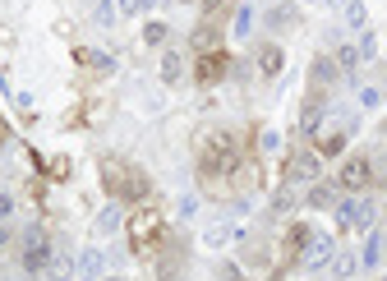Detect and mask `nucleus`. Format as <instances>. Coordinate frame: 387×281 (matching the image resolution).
I'll list each match as a JSON object with an SVG mask.
<instances>
[{"mask_svg":"<svg viewBox=\"0 0 387 281\" xmlns=\"http://www.w3.org/2000/svg\"><path fill=\"white\" fill-rule=\"evenodd\" d=\"M203 171L208 176H226V171H235L240 161V143L230 139V134H212V139H203Z\"/></svg>","mask_w":387,"mask_h":281,"instance_id":"obj_1","label":"nucleus"},{"mask_svg":"<svg viewBox=\"0 0 387 281\" xmlns=\"http://www.w3.org/2000/svg\"><path fill=\"white\" fill-rule=\"evenodd\" d=\"M46 263H51V240H46L42 226H28L23 230V272H46Z\"/></svg>","mask_w":387,"mask_h":281,"instance_id":"obj_2","label":"nucleus"},{"mask_svg":"<svg viewBox=\"0 0 387 281\" xmlns=\"http://www.w3.org/2000/svg\"><path fill=\"white\" fill-rule=\"evenodd\" d=\"M332 254H336V240H332V235H323V230H309L304 245H299V263H304L309 272L327 267V263H332Z\"/></svg>","mask_w":387,"mask_h":281,"instance_id":"obj_3","label":"nucleus"},{"mask_svg":"<svg viewBox=\"0 0 387 281\" xmlns=\"http://www.w3.org/2000/svg\"><path fill=\"white\" fill-rule=\"evenodd\" d=\"M373 217H378V208H373L369 198H341L336 203V221L351 230H373Z\"/></svg>","mask_w":387,"mask_h":281,"instance_id":"obj_4","label":"nucleus"},{"mask_svg":"<svg viewBox=\"0 0 387 281\" xmlns=\"http://www.w3.org/2000/svg\"><path fill=\"white\" fill-rule=\"evenodd\" d=\"M318 152H295V157L286 161V185H314L318 180Z\"/></svg>","mask_w":387,"mask_h":281,"instance_id":"obj_5","label":"nucleus"},{"mask_svg":"<svg viewBox=\"0 0 387 281\" xmlns=\"http://www.w3.org/2000/svg\"><path fill=\"white\" fill-rule=\"evenodd\" d=\"M369 180H373V161H369V157H346L336 185H341V189H364Z\"/></svg>","mask_w":387,"mask_h":281,"instance_id":"obj_6","label":"nucleus"},{"mask_svg":"<svg viewBox=\"0 0 387 281\" xmlns=\"http://www.w3.org/2000/svg\"><path fill=\"white\" fill-rule=\"evenodd\" d=\"M323 120H327V102H304V111H299V134H304V139H318V134H323Z\"/></svg>","mask_w":387,"mask_h":281,"instance_id":"obj_7","label":"nucleus"},{"mask_svg":"<svg viewBox=\"0 0 387 281\" xmlns=\"http://www.w3.org/2000/svg\"><path fill=\"white\" fill-rule=\"evenodd\" d=\"M383 258H387V235L383 230H369V240H364V249H360V267L373 272V267H383Z\"/></svg>","mask_w":387,"mask_h":281,"instance_id":"obj_8","label":"nucleus"},{"mask_svg":"<svg viewBox=\"0 0 387 281\" xmlns=\"http://www.w3.org/2000/svg\"><path fill=\"white\" fill-rule=\"evenodd\" d=\"M282 70H286V51L277 42H263L258 46V74H263V79H277Z\"/></svg>","mask_w":387,"mask_h":281,"instance_id":"obj_9","label":"nucleus"},{"mask_svg":"<svg viewBox=\"0 0 387 281\" xmlns=\"http://www.w3.org/2000/svg\"><path fill=\"white\" fill-rule=\"evenodd\" d=\"M360 272V258L355 254H332V263H327V281H351Z\"/></svg>","mask_w":387,"mask_h":281,"instance_id":"obj_10","label":"nucleus"},{"mask_svg":"<svg viewBox=\"0 0 387 281\" xmlns=\"http://www.w3.org/2000/svg\"><path fill=\"white\" fill-rule=\"evenodd\" d=\"M309 79H314L318 88H327V83H336V79H341V70H336V60H332V55H318V60L309 65Z\"/></svg>","mask_w":387,"mask_h":281,"instance_id":"obj_11","label":"nucleus"},{"mask_svg":"<svg viewBox=\"0 0 387 281\" xmlns=\"http://www.w3.org/2000/svg\"><path fill=\"white\" fill-rule=\"evenodd\" d=\"M221 79H226V55H203V60H198V83H221Z\"/></svg>","mask_w":387,"mask_h":281,"instance_id":"obj_12","label":"nucleus"},{"mask_svg":"<svg viewBox=\"0 0 387 281\" xmlns=\"http://www.w3.org/2000/svg\"><path fill=\"white\" fill-rule=\"evenodd\" d=\"M120 221H124L120 203H106V208L97 212V235H115V230H120Z\"/></svg>","mask_w":387,"mask_h":281,"instance_id":"obj_13","label":"nucleus"},{"mask_svg":"<svg viewBox=\"0 0 387 281\" xmlns=\"http://www.w3.org/2000/svg\"><path fill=\"white\" fill-rule=\"evenodd\" d=\"M332 60H336V70H341V74H355V70H360V46H355V42H336Z\"/></svg>","mask_w":387,"mask_h":281,"instance_id":"obj_14","label":"nucleus"},{"mask_svg":"<svg viewBox=\"0 0 387 281\" xmlns=\"http://www.w3.org/2000/svg\"><path fill=\"white\" fill-rule=\"evenodd\" d=\"M235 235H240V230L230 226V221H217V226H208V230H203V245H208V249H221V245H230Z\"/></svg>","mask_w":387,"mask_h":281,"instance_id":"obj_15","label":"nucleus"},{"mask_svg":"<svg viewBox=\"0 0 387 281\" xmlns=\"http://www.w3.org/2000/svg\"><path fill=\"white\" fill-rule=\"evenodd\" d=\"M74 258H65V254H51V263H46V277L51 281H74Z\"/></svg>","mask_w":387,"mask_h":281,"instance_id":"obj_16","label":"nucleus"},{"mask_svg":"<svg viewBox=\"0 0 387 281\" xmlns=\"http://www.w3.org/2000/svg\"><path fill=\"white\" fill-rule=\"evenodd\" d=\"M185 79V60H180V51H166L161 55V83H180Z\"/></svg>","mask_w":387,"mask_h":281,"instance_id":"obj_17","label":"nucleus"},{"mask_svg":"<svg viewBox=\"0 0 387 281\" xmlns=\"http://www.w3.org/2000/svg\"><path fill=\"white\" fill-rule=\"evenodd\" d=\"M336 185H314L309 189V208H336Z\"/></svg>","mask_w":387,"mask_h":281,"instance_id":"obj_18","label":"nucleus"},{"mask_svg":"<svg viewBox=\"0 0 387 281\" xmlns=\"http://www.w3.org/2000/svg\"><path fill=\"white\" fill-rule=\"evenodd\" d=\"M346 152V134H323L318 139V157H341Z\"/></svg>","mask_w":387,"mask_h":281,"instance_id":"obj_19","label":"nucleus"},{"mask_svg":"<svg viewBox=\"0 0 387 281\" xmlns=\"http://www.w3.org/2000/svg\"><path fill=\"white\" fill-rule=\"evenodd\" d=\"M249 28H254V9L240 5V9H235V18H230V37H249Z\"/></svg>","mask_w":387,"mask_h":281,"instance_id":"obj_20","label":"nucleus"},{"mask_svg":"<svg viewBox=\"0 0 387 281\" xmlns=\"http://www.w3.org/2000/svg\"><path fill=\"white\" fill-rule=\"evenodd\" d=\"M166 37H171V28H166V23H157V18L143 28V42H148V46H166Z\"/></svg>","mask_w":387,"mask_h":281,"instance_id":"obj_21","label":"nucleus"},{"mask_svg":"<svg viewBox=\"0 0 387 281\" xmlns=\"http://www.w3.org/2000/svg\"><path fill=\"white\" fill-rule=\"evenodd\" d=\"M258 148H263V157H277V152H282V134L263 129V134H258Z\"/></svg>","mask_w":387,"mask_h":281,"instance_id":"obj_22","label":"nucleus"},{"mask_svg":"<svg viewBox=\"0 0 387 281\" xmlns=\"http://www.w3.org/2000/svg\"><path fill=\"white\" fill-rule=\"evenodd\" d=\"M346 23H351V28H364V23H369V14H364V0H351V5H346Z\"/></svg>","mask_w":387,"mask_h":281,"instance_id":"obj_23","label":"nucleus"},{"mask_svg":"<svg viewBox=\"0 0 387 281\" xmlns=\"http://www.w3.org/2000/svg\"><path fill=\"white\" fill-rule=\"evenodd\" d=\"M286 23H295V9H290V5H277L272 14H267V28H286Z\"/></svg>","mask_w":387,"mask_h":281,"instance_id":"obj_24","label":"nucleus"},{"mask_svg":"<svg viewBox=\"0 0 387 281\" xmlns=\"http://www.w3.org/2000/svg\"><path fill=\"white\" fill-rule=\"evenodd\" d=\"M79 272L83 277H97V272H102V254H97V249H88V254L79 258Z\"/></svg>","mask_w":387,"mask_h":281,"instance_id":"obj_25","label":"nucleus"},{"mask_svg":"<svg viewBox=\"0 0 387 281\" xmlns=\"http://www.w3.org/2000/svg\"><path fill=\"white\" fill-rule=\"evenodd\" d=\"M373 55H378V37L364 28V33H360V60H373Z\"/></svg>","mask_w":387,"mask_h":281,"instance_id":"obj_26","label":"nucleus"},{"mask_svg":"<svg viewBox=\"0 0 387 281\" xmlns=\"http://www.w3.org/2000/svg\"><path fill=\"white\" fill-rule=\"evenodd\" d=\"M272 203H277V212H290V208H295V185H282Z\"/></svg>","mask_w":387,"mask_h":281,"instance_id":"obj_27","label":"nucleus"},{"mask_svg":"<svg viewBox=\"0 0 387 281\" xmlns=\"http://www.w3.org/2000/svg\"><path fill=\"white\" fill-rule=\"evenodd\" d=\"M97 23H102V28L115 23V0H97Z\"/></svg>","mask_w":387,"mask_h":281,"instance_id":"obj_28","label":"nucleus"},{"mask_svg":"<svg viewBox=\"0 0 387 281\" xmlns=\"http://www.w3.org/2000/svg\"><path fill=\"white\" fill-rule=\"evenodd\" d=\"M194 46H198V51L208 55L212 46H217V33H212V28H198V33H194Z\"/></svg>","mask_w":387,"mask_h":281,"instance_id":"obj_29","label":"nucleus"},{"mask_svg":"<svg viewBox=\"0 0 387 281\" xmlns=\"http://www.w3.org/2000/svg\"><path fill=\"white\" fill-rule=\"evenodd\" d=\"M79 60L97 65V70H115V60H111V55H102V51H79Z\"/></svg>","mask_w":387,"mask_h":281,"instance_id":"obj_30","label":"nucleus"},{"mask_svg":"<svg viewBox=\"0 0 387 281\" xmlns=\"http://www.w3.org/2000/svg\"><path fill=\"white\" fill-rule=\"evenodd\" d=\"M157 0H120V14H148Z\"/></svg>","mask_w":387,"mask_h":281,"instance_id":"obj_31","label":"nucleus"},{"mask_svg":"<svg viewBox=\"0 0 387 281\" xmlns=\"http://www.w3.org/2000/svg\"><path fill=\"white\" fill-rule=\"evenodd\" d=\"M383 102V88H360V106H378Z\"/></svg>","mask_w":387,"mask_h":281,"instance_id":"obj_32","label":"nucleus"},{"mask_svg":"<svg viewBox=\"0 0 387 281\" xmlns=\"http://www.w3.org/2000/svg\"><path fill=\"white\" fill-rule=\"evenodd\" d=\"M194 208H198V198H194V193H185V198H180V217H189Z\"/></svg>","mask_w":387,"mask_h":281,"instance_id":"obj_33","label":"nucleus"},{"mask_svg":"<svg viewBox=\"0 0 387 281\" xmlns=\"http://www.w3.org/2000/svg\"><path fill=\"white\" fill-rule=\"evenodd\" d=\"M9 212H14V198H9V193H0V221H5Z\"/></svg>","mask_w":387,"mask_h":281,"instance_id":"obj_34","label":"nucleus"},{"mask_svg":"<svg viewBox=\"0 0 387 281\" xmlns=\"http://www.w3.org/2000/svg\"><path fill=\"white\" fill-rule=\"evenodd\" d=\"M5 240H9V230H5V226H0V245H5Z\"/></svg>","mask_w":387,"mask_h":281,"instance_id":"obj_35","label":"nucleus"},{"mask_svg":"<svg viewBox=\"0 0 387 281\" xmlns=\"http://www.w3.org/2000/svg\"><path fill=\"white\" fill-rule=\"evenodd\" d=\"M106 281H120V277H106Z\"/></svg>","mask_w":387,"mask_h":281,"instance_id":"obj_36","label":"nucleus"},{"mask_svg":"<svg viewBox=\"0 0 387 281\" xmlns=\"http://www.w3.org/2000/svg\"><path fill=\"white\" fill-rule=\"evenodd\" d=\"M378 281H387V272H383V277H378Z\"/></svg>","mask_w":387,"mask_h":281,"instance_id":"obj_37","label":"nucleus"},{"mask_svg":"<svg viewBox=\"0 0 387 281\" xmlns=\"http://www.w3.org/2000/svg\"><path fill=\"white\" fill-rule=\"evenodd\" d=\"M185 5H194V0H185Z\"/></svg>","mask_w":387,"mask_h":281,"instance_id":"obj_38","label":"nucleus"}]
</instances>
